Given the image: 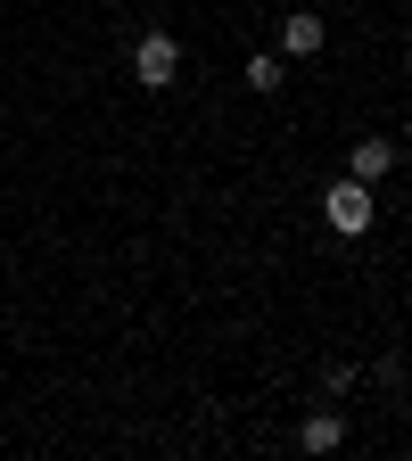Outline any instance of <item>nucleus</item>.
<instances>
[{
    "instance_id": "20e7f679",
    "label": "nucleus",
    "mask_w": 412,
    "mask_h": 461,
    "mask_svg": "<svg viewBox=\"0 0 412 461\" xmlns=\"http://www.w3.org/2000/svg\"><path fill=\"white\" fill-rule=\"evenodd\" d=\"M346 173H355V182H380V173H396V140H355Z\"/></svg>"
},
{
    "instance_id": "39448f33",
    "label": "nucleus",
    "mask_w": 412,
    "mask_h": 461,
    "mask_svg": "<svg viewBox=\"0 0 412 461\" xmlns=\"http://www.w3.org/2000/svg\"><path fill=\"white\" fill-rule=\"evenodd\" d=\"M298 445H306V453H338V445H346V420H338V412H306Z\"/></svg>"
},
{
    "instance_id": "423d86ee",
    "label": "nucleus",
    "mask_w": 412,
    "mask_h": 461,
    "mask_svg": "<svg viewBox=\"0 0 412 461\" xmlns=\"http://www.w3.org/2000/svg\"><path fill=\"white\" fill-rule=\"evenodd\" d=\"M280 83H288V58H280V50H256V58H248V91H264V99H272Z\"/></svg>"
},
{
    "instance_id": "f03ea898",
    "label": "nucleus",
    "mask_w": 412,
    "mask_h": 461,
    "mask_svg": "<svg viewBox=\"0 0 412 461\" xmlns=\"http://www.w3.org/2000/svg\"><path fill=\"white\" fill-rule=\"evenodd\" d=\"M173 75H182V41H173V33H141L133 41V83L141 91H165Z\"/></svg>"
},
{
    "instance_id": "f257e3e1",
    "label": "nucleus",
    "mask_w": 412,
    "mask_h": 461,
    "mask_svg": "<svg viewBox=\"0 0 412 461\" xmlns=\"http://www.w3.org/2000/svg\"><path fill=\"white\" fill-rule=\"evenodd\" d=\"M322 214H330L338 240H363L371 214H380V198H371V182H355V173H346V182H330V190H322Z\"/></svg>"
},
{
    "instance_id": "7ed1b4c3",
    "label": "nucleus",
    "mask_w": 412,
    "mask_h": 461,
    "mask_svg": "<svg viewBox=\"0 0 412 461\" xmlns=\"http://www.w3.org/2000/svg\"><path fill=\"white\" fill-rule=\"evenodd\" d=\"M322 41H330V33H322V17H314V9H298V17L280 25V58H314Z\"/></svg>"
}]
</instances>
